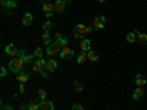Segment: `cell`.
<instances>
[{
    "label": "cell",
    "instance_id": "3",
    "mask_svg": "<svg viewBox=\"0 0 147 110\" xmlns=\"http://www.w3.org/2000/svg\"><path fill=\"white\" fill-rule=\"evenodd\" d=\"M18 7V3L13 2V0H7L6 5L2 6V12H3V15H12V9H15Z\"/></svg>",
    "mask_w": 147,
    "mask_h": 110
},
{
    "label": "cell",
    "instance_id": "25",
    "mask_svg": "<svg viewBox=\"0 0 147 110\" xmlns=\"http://www.w3.org/2000/svg\"><path fill=\"white\" fill-rule=\"evenodd\" d=\"M136 35H137L136 31L128 32V34H127V41H128V43H134V41H136Z\"/></svg>",
    "mask_w": 147,
    "mask_h": 110
},
{
    "label": "cell",
    "instance_id": "26",
    "mask_svg": "<svg viewBox=\"0 0 147 110\" xmlns=\"http://www.w3.org/2000/svg\"><path fill=\"white\" fill-rule=\"evenodd\" d=\"M22 59H24V62H25V65H31V63H34V62H32L34 54H25Z\"/></svg>",
    "mask_w": 147,
    "mask_h": 110
},
{
    "label": "cell",
    "instance_id": "35",
    "mask_svg": "<svg viewBox=\"0 0 147 110\" xmlns=\"http://www.w3.org/2000/svg\"><path fill=\"white\" fill-rule=\"evenodd\" d=\"M2 110H13V107H12V106H7V104H5V106L2 107Z\"/></svg>",
    "mask_w": 147,
    "mask_h": 110
},
{
    "label": "cell",
    "instance_id": "39",
    "mask_svg": "<svg viewBox=\"0 0 147 110\" xmlns=\"http://www.w3.org/2000/svg\"><path fill=\"white\" fill-rule=\"evenodd\" d=\"M146 93H147V90H146Z\"/></svg>",
    "mask_w": 147,
    "mask_h": 110
},
{
    "label": "cell",
    "instance_id": "21",
    "mask_svg": "<svg viewBox=\"0 0 147 110\" xmlns=\"http://www.w3.org/2000/svg\"><path fill=\"white\" fill-rule=\"evenodd\" d=\"M32 54H34V57H37V59H41V57L44 56V50H43L41 47H37Z\"/></svg>",
    "mask_w": 147,
    "mask_h": 110
},
{
    "label": "cell",
    "instance_id": "33",
    "mask_svg": "<svg viewBox=\"0 0 147 110\" xmlns=\"http://www.w3.org/2000/svg\"><path fill=\"white\" fill-rule=\"evenodd\" d=\"M25 93V85H24V82H19V94H24Z\"/></svg>",
    "mask_w": 147,
    "mask_h": 110
},
{
    "label": "cell",
    "instance_id": "16",
    "mask_svg": "<svg viewBox=\"0 0 147 110\" xmlns=\"http://www.w3.org/2000/svg\"><path fill=\"white\" fill-rule=\"evenodd\" d=\"M144 90H143V87H137V90L136 91H134V94H132V99L134 100H140L141 99V97L144 95Z\"/></svg>",
    "mask_w": 147,
    "mask_h": 110
},
{
    "label": "cell",
    "instance_id": "15",
    "mask_svg": "<svg viewBox=\"0 0 147 110\" xmlns=\"http://www.w3.org/2000/svg\"><path fill=\"white\" fill-rule=\"evenodd\" d=\"M40 100L38 99H35V100H31V103L28 104V110H41L40 109Z\"/></svg>",
    "mask_w": 147,
    "mask_h": 110
},
{
    "label": "cell",
    "instance_id": "36",
    "mask_svg": "<svg viewBox=\"0 0 147 110\" xmlns=\"http://www.w3.org/2000/svg\"><path fill=\"white\" fill-rule=\"evenodd\" d=\"M6 2H7V0H0V3H2V6H3V5H6Z\"/></svg>",
    "mask_w": 147,
    "mask_h": 110
},
{
    "label": "cell",
    "instance_id": "4",
    "mask_svg": "<svg viewBox=\"0 0 147 110\" xmlns=\"http://www.w3.org/2000/svg\"><path fill=\"white\" fill-rule=\"evenodd\" d=\"M71 2V0H56L55 2V12L56 13H63L65 9H66V5Z\"/></svg>",
    "mask_w": 147,
    "mask_h": 110
},
{
    "label": "cell",
    "instance_id": "14",
    "mask_svg": "<svg viewBox=\"0 0 147 110\" xmlns=\"http://www.w3.org/2000/svg\"><path fill=\"white\" fill-rule=\"evenodd\" d=\"M53 28H55V23H53L52 21H46V22L43 23V31L47 32V34H50Z\"/></svg>",
    "mask_w": 147,
    "mask_h": 110
},
{
    "label": "cell",
    "instance_id": "8",
    "mask_svg": "<svg viewBox=\"0 0 147 110\" xmlns=\"http://www.w3.org/2000/svg\"><path fill=\"white\" fill-rule=\"evenodd\" d=\"M59 56L62 57V59H71V57L75 56V54H74V50H72V48H69V47L66 46V47H63L62 50H60Z\"/></svg>",
    "mask_w": 147,
    "mask_h": 110
},
{
    "label": "cell",
    "instance_id": "5",
    "mask_svg": "<svg viewBox=\"0 0 147 110\" xmlns=\"http://www.w3.org/2000/svg\"><path fill=\"white\" fill-rule=\"evenodd\" d=\"M5 53L9 56V57H18V53H19V48L15 46V44H9V46H6V48H5Z\"/></svg>",
    "mask_w": 147,
    "mask_h": 110
},
{
    "label": "cell",
    "instance_id": "17",
    "mask_svg": "<svg viewBox=\"0 0 147 110\" xmlns=\"http://www.w3.org/2000/svg\"><path fill=\"white\" fill-rule=\"evenodd\" d=\"M16 79H18L19 82H24V84H25V82L30 79V73H27V72H24V70H22V72H19V73H18Z\"/></svg>",
    "mask_w": 147,
    "mask_h": 110
},
{
    "label": "cell",
    "instance_id": "24",
    "mask_svg": "<svg viewBox=\"0 0 147 110\" xmlns=\"http://www.w3.org/2000/svg\"><path fill=\"white\" fill-rule=\"evenodd\" d=\"M87 57H88V60H91V62H97V60H99V56H97L93 50H90L87 53Z\"/></svg>",
    "mask_w": 147,
    "mask_h": 110
},
{
    "label": "cell",
    "instance_id": "2",
    "mask_svg": "<svg viewBox=\"0 0 147 110\" xmlns=\"http://www.w3.org/2000/svg\"><path fill=\"white\" fill-rule=\"evenodd\" d=\"M90 31H91V27L80 23V25H77L75 28H74V37H75V38H82V37H85Z\"/></svg>",
    "mask_w": 147,
    "mask_h": 110
},
{
    "label": "cell",
    "instance_id": "13",
    "mask_svg": "<svg viewBox=\"0 0 147 110\" xmlns=\"http://www.w3.org/2000/svg\"><path fill=\"white\" fill-rule=\"evenodd\" d=\"M40 109L41 110H55V104H53V101L44 100V101L40 103Z\"/></svg>",
    "mask_w": 147,
    "mask_h": 110
},
{
    "label": "cell",
    "instance_id": "20",
    "mask_svg": "<svg viewBox=\"0 0 147 110\" xmlns=\"http://www.w3.org/2000/svg\"><path fill=\"white\" fill-rule=\"evenodd\" d=\"M146 78L143 76V75H137L136 76V84H137V87H144V85H146Z\"/></svg>",
    "mask_w": 147,
    "mask_h": 110
},
{
    "label": "cell",
    "instance_id": "29",
    "mask_svg": "<svg viewBox=\"0 0 147 110\" xmlns=\"http://www.w3.org/2000/svg\"><path fill=\"white\" fill-rule=\"evenodd\" d=\"M62 38H63V35L60 34V32H56V34H55V38H53V44H57Z\"/></svg>",
    "mask_w": 147,
    "mask_h": 110
},
{
    "label": "cell",
    "instance_id": "28",
    "mask_svg": "<svg viewBox=\"0 0 147 110\" xmlns=\"http://www.w3.org/2000/svg\"><path fill=\"white\" fill-rule=\"evenodd\" d=\"M56 46L59 47V50H62L63 47H66V46H68V38H65V37H63V38L60 40V41H59V43H57Z\"/></svg>",
    "mask_w": 147,
    "mask_h": 110
},
{
    "label": "cell",
    "instance_id": "23",
    "mask_svg": "<svg viewBox=\"0 0 147 110\" xmlns=\"http://www.w3.org/2000/svg\"><path fill=\"white\" fill-rule=\"evenodd\" d=\"M46 97H47V91H44V90H38V93H37V99H38L40 101H44V100H46Z\"/></svg>",
    "mask_w": 147,
    "mask_h": 110
},
{
    "label": "cell",
    "instance_id": "12",
    "mask_svg": "<svg viewBox=\"0 0 147 110\" xmlns=\"http://www.w3.org/2000/svg\"><path fill=\"white\" fill-rule=\"evenodd\" d=\"M21 21H22V23H24L25 27L31 25V23H32V13H30V12H27V13H24Z\"/></svg>",
    "mask_w": 147,
    "mask_h": 110
},
{
    "label": "cell",
    "instance_id": "6",
    "mask_svg": "<svg viewBox=\"0 0 147 110\" xmlns=\"http://www.w3.org/2000/svg\"><path fill=\"white\" fill-rule=\"evenodd\" d=\"M43 12L47 18H52L55 15V3H43Z\"/></svg>",
    "mask_w": 147,
    "mask_h": 110
},
{
    "label": "cell",
    "instance_id": "31",
    "mask_svg": "<svg viewBox=\"0 0 147 110\" xmlns=\"http://www.w3.org/2000/svg\"><path fill=\"white\" fill-rule=\"evenodd\" d=\"M6 75H7V70H6V68H5V66H2V68H0V76L5 78Z\"/></svg>",
    "mask_w": 147,
    "mask_h": 110
},
{
    "label": "cell",
    "instance_id": "7",
    "mask_svg": "<svg viewBox=\"0 0 147 110\" xmlns=\"http://www.w3.org/2000/svg\"><path fill=\"white\" fill-rule=\"evenodd\" d=\"M105 22H106V18H105L103 15H102V16H97V18L93 21V28H94V30H103Z\"/></svg>",
    "mask_w": 147,
    "mask_h": 110
},
{
    "label": "cell",
    "instance_id": "37",
    "mask_svg": "<svg viewBox=\"0 0 147 110\" xmlns=\"http://www.w3.org/2000/svg\"><path fill=\"white\" fill-rule=\"evenodd\" d=\"M41 2H43V3H50L52 0H41Z\"/></svg>",
    "mask_w": 147,
    "mask_h": 110
},
{
    "label": "cell",
    "instance_id": "9",
    "mask_svg": "<svg viewBox=\"0 0 147 110\" xmlns=\"http://www.w3.org/2000/svg\"><path fill=\"white\" fill-rule=\"evenodd\" d=\"M46 53H47V56H50V57H55V56H57V54L60 53V50H59V47H57L56 44H50V46L47 47Z\"/></svg>",
    "mask_w": 147,
    "mask_h": 110
},
{
    "label": "cell",
    "instance_id": "38",
    "mask_svg": "<svg viewBox=\"0 0 147 110\" xmlns=\"http://www.w3.org/2000/svg\"><path fill=\"white\" fill-rule=\"evenodd\" d=\"M96 2H99V3H103V2H105V0H96Z\"/></svg>",
    "mask_w": 147,
    "mask_h": 110
},
{
    "label": "cell",
    "instance_id": "34",
    "mask_svg": "<svg viewBox=\"0 0 147 110\" xmlns=\"http://www.w3.org/2000/svg\"><path fill=\"white\" fill-rule=\"evenodd\" d=\"M25 54H27V53H25V50H24V48H19V53H18V56H19V57H24Z\"/></svg>",
    "mask_w": 147,
    "mask_h": 110
},
{
    "label": "cell",
    "instance_id": "1",
    "mask_svg": "<svg viewBox=\"0 0 147 110\" xmlns=\"http://www.w3.org/2000/svg\"><path fill=\"white\" fill-rule=\"evenodd\" d=\"M24 65H25V62H24V59L22 57H13V59H10V62H9V69L12 72H15V73H19L24 70Z\"/></svg>",
    "mask_w": 147,
    "mask_h": 110
},
{
    "label": "cell",
    "instance_id": "30",
    "mask_svg": "<svg viewBox=\"0 0 147 110\" xmlns=\"http://www.w3.org/2000/svg\"><path fill=\"white\" fill-rule=\"evenodd\" d=\"M38 73H40V76H41V78H44V79H46V78L49 76V70H47L46 68H44V69H41V70H40Z\"/></svg>",
    "mask_w": 147,
    "mask_h": 110
},
{
    "label": "cell",
    "instance_id": "32",
    "mask_svg": "<svg viewBox=\"0 0 147 110\" xmlns=\"http://www.w3.org/2000/svg\"><path fill=\"white\" fill-rule=\"evenodd\" d=\"M72 110H85V109H84V107H82L81 104H78V103H75V104H74V106H72Z\"/></svg>",
    "mask_w": 147,
    "mask_h": 110
},
{
    "label": "cell",
    "instance_id": "11",
    "mask_svg": "<svg viewBox=\"0 0 147 110\" xmlns=\"http://www.w3.org/2000/svg\"><path fill=\"white\" fill-rule=\"evenodd\" d=\"M46 69H47L49 72H55V70L57 69V62H56L53 57H49L47 63H46Z\"/></svg>",
    "mask_w": 147,
    "mask_h": 110
},
{
    "label": "cell",
    "instance_id": "19",
    "mask_svg": "<svg viewBox=\"0 0 147 110\" xmlns=\"http://www.w3.org/2000/svg\"><path fill=\"white\" fill-rule=\"evenodd\" d=\"M41 41H43L44 44H47V46L53 44V41H52V37H50V34H47V32H44V34H43V37H41Z\"/></svg>",
    "mask_w": 147,
    "mask_h": 110
},
{
    "label": "cell",
    "instance_id": "10",
    "mask_svg": "<svg viewBox=\"0 0 147 110\" xmlns=\"http://www.w3.org/2000/svg\"><path fill=\"white\" fill-rule=\"evenodd\" d=\"M80 50L84 52V53H88L91 50V41L87 40V38H84L81 43H80Z\"/></svg>",
    "mask_w": 147,
    "mask_h": 110
},
{
    "label": "cell",
    "instance_id": "18",
    "mask_svg": "<svg viewBox=\"0 0 147 110\" xmlns=\"http://www.w3.org/2000/svg\"><path fill=\"white\" fill-rule=\"evenodd\" d=\"M87 60H88V57H87V53H84V52H81V53H80V56H77V62H78L80 65L85 63Z\"/></svg>",
    "mask_w": 147,
    "mask_h": 110
},
{
    "label": "cell",
    "instance_id": "27",
    "mask_svg": "<svg viewBox=\"0 0 147 110\" xmlns=\"http://www.w3.org/2000/svg\"><path fill=\"white\" fill-rule=\"evenodd\" d=\"M72 88H74V91H75V93H81L82 91V85L78 81H75V82L72 84Z\"/></svg>",
    "mask_w": 147,
    "mask_h": 110
},
{
    "label": "cell",
    "instance_id": "22",
    "mask_svg": "<svg viewBox=\"0 0 147 110\" xmlns=\"http://www.w3.org/2000/svg\"><path fill=\"white\" fill-rule=\"evenodd\" d=\"M136 32H137V35H138V40H140L143 44H147V34L140 32V31H137V30H136Z\"/></svg>",
    "mask_w": 147,
    "mask_h": 110
}]
</instances>
